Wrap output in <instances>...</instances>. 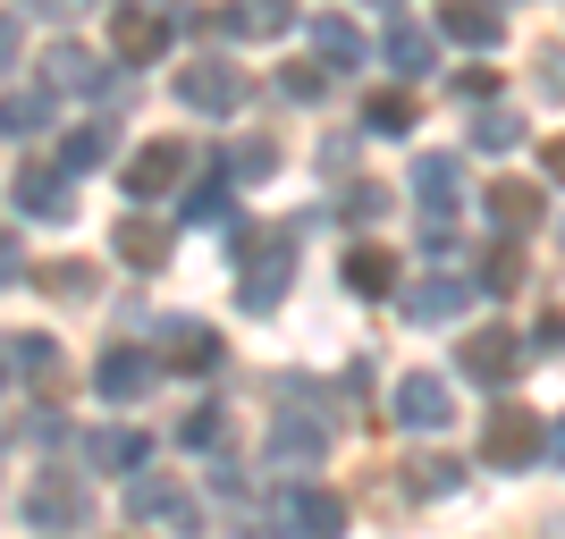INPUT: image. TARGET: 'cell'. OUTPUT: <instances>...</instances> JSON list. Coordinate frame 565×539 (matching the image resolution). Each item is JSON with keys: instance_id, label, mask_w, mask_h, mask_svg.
I'll use <instances>...</instances> for the list:
<instances>
[{"instance_id": "6da1fadb", "label": "cell", "mask_w": 565, "mask_h": 539, "mask_svg": "<svg viewBox=\"0 0 565 539\" xmlns=\"http://www.w3.org/2000/svg\"><path fill=\"white\" fill-rule=\"evenodd\" d=\"M330 430H338V413L312 397L305 379H287V388H279V413H270V464H287V472L321 464V455H330Z\"/></svg>"}, {"instance_id": "7a4b0ae2", "label": "cell", "mask_w": 565, "mask_h": 539, "mask_svg": "<svg viewBox=\"0 0 565 539\" xmlns=\"http://www.w3.org/2000/svg\"><path fill=\"white\" fill-rule=\"evenodd\" d=\"M236 304L245 312H270L287 295V279H296V236H245L236 228Z\"/></svg>"}, {"instance_id": "3957f363", "label": "cell", "mask_w": 565, "mask_h": 539, "mask_svg": "<svg viewBox=\"0 0 565 539\" xmlns=\"http://www.w3.org/2000/svg\"><path fill=\"white\" fill-rule=\"evenodd\" d=\"M456 186H465V161H456V152H423V161H414V203H423V245L430 254L456 245Z\"/></svg>"}, {"instance_id": "277c9868", "label": "cell", "mask_w": 565, "mask_h": 539, "mask_svg": "<svg viewBox=\"0 0 565 539\" xmlns=\"http://www.w3.org/2000/svg\"><path fill=\"white\" fill-rule=\"evenodd\" d=\"M245 94H254V76L236 68V60H186V68H178V101H186L194 118L245 110Z\"/></svg>"}, {"instance_id": "5b68a950", "label": "cell", "mask_w": 565, "mask_h": 539, "mask_svg": "<svg viewBox=\"0 0 565 539\" xmlns=\"http://www.w3.org/2000/svg\"><path fill=\"white\" fill-rule=\"evenodd\" d=\"M548 446V430L523 413V405H498L490 413V430H481V464H498V472H523L532 455Z\"/></svg>"}, {"instance_id": "8992f818", "label": "cell", "mask_w": 565, "mask_h": 539, "mask_svg": "<svg viewBox=\"0 0 565 539\" xmlns=\"http://www.w3.org/2000/svg\"><path fill=\"white\" fill-rule=\"evenodd\" d=\"M186 515H194V489L178 472H152V464L127 472V522H186Z\"/></svg>"}, {"instance_id": "52a82bcc", "label": "cell", "mask_w": 565, "mask_h": 539, "mask_svg": "<svg viewBox=\"0 0 565 539\" xmlns=\"http://www.w3.org/2000/svg\"><path fill=\"white\" fill-rule=\"evenodd\" d=\"M85 515H94V497H85L76 472H43V481L25 489V522H34V531H76Z\"/></svg>"}, {"instance_id": "ba28073f", "label": "cell", "mask_w": 565, "mask_h": 539, "mask_svg": "<svg viewBox=\"0 0 565 539\" xmlns=\"http://www.w3.org/2000/svg\"><path fill=\"white\" fill-rule=\"evenodd\" d=\"M523 328H465V379H481V388H507V379L523 371Z\"/></svg>"}, {"instance_id": "9c48e42d", "label": "cell", "mask_w": 565, "mask_h": 539, "mask_svg": "<svg viewBox=\"0 0 565 539\" xmlns=\"http://www.w3.org/2000/svg\"><path fill=\"white\" fill-rule=\"evenodd\" d=\"M262 522L312 539V531H347V506H338L330 489H279V497H262Z\"/></svg>"}, {"instance_id": "30bf717a", "label": "cell", "mask_w": 565, "mask_h": 539, "mask_svg": "<svg viewBox=\"0 0 565 539\" xmlns=\"http://www.w3.org/2000/svg\"><path fill=\"white\" fill-rule=\"evenodd\" d=\"M186 143L178 136H161V143H143L136 161H127V177H118V186H127V203H152V194H178V177H186Z\"/></svg>"}, {"instance_id": "8fae6325", "label": "cell", "mask_w": 565, "mask_h": 539, "mask_svg": "<svg viewBox=\"0 0 565 539\" xmlns=\"http://www.w3.org/2000/svg\"><path fill=\"white\" fill-rule=\"evenodd\" d=\"M152 354H161L169 371H212V363H220V328L194 321V312H169L161 337H152Z\"/></svg>"}, {"instance_id": "7c38bea8", "label": "cell", "mask_w": 565, "mask_h": 539, "mask_svg": "<svg viewBox=\"0 0 565 539\" xmlns=\"http://www.w3.org/2000/svg\"><path fill=\"white\" fill-rule=\"evenodd\" d=\"M388 413H397L405 430H448L456 397H448V379H439V371H405L397 388H388Z\"/></svg>"}, {"instance_id": "4fadbf2b", "label": "cell", "mask_w": 565, "mask_h": 539, "mask_svg": "<svg viewBox=\"0 0 565 539\" xmlns=\"http://www.w3.org/2000/svg\"><path fill=\"white\" fill-rule=\"evenodd\" d=\"M110 43H118L127 68H143V60H161V51H169V18H161V9H143V0H118V9H110Z\"/></svg>"}, {"instance_id": "5bb4252c", "label": "cell", "mask_w": 565, "mask_h": 539, "mask_svg": "<svg viewBox=\"0 0 565 539\" xmlns=\"http://www.w3.org/2000/svg\"><path fill=\"white\" fill-rule=\"evenodd\" d=\"M472 287H481V279H414V287H397V312H405V321H423V328L465 321Z\"/></svg>"}, {"instance_id": "9a60e30c", "label": "cell", "mask_w": 565, "mask_h": 539, "mask_svg": "<svg viewBox=\"0 0 565 539\" xmlns=\"http://www.w3.org/2000/svg\"><path fill=\"white\" fill-rule=\"evenodd\" d=\"M481 212H490V228L498 236H532L548 219V203H541V186H523V177H498V186H481Z\"/></svg>"}, {"instance_id": "2e32d148", "label": "cell", "mask_w": 565, "mask_h": 539, "mask_svg": "<svg viewBox=\"0 0 565 539\" xmlns=\"http://www.w3.org/2000/svg\"><path fill=\"white\" fill-rule=\"evenodd\" d=\"M68 177H76L68 161H25V169H18V203H25L34 219H68V212H76Z\"/></svg>"}, {"instance_id": "e0dca14e", "label": "cell", "mask_w": 565, "mask_h": 539, "mask_svg": "<svg viewBox=\"0 0 565 539\" xmlns=\"http://www.w3.org/2000/svg\"><path fill=\"white\" fill-rule=\"evenodd\" d=\"M152 371H161V354H143V346H102L94 388H102L110 405H127V397H143V388H152Z\"/></svg>"}, {"instance_id": "ac0fdd59", "label": "cell", "mask_w": 565, "mask_h": 539, "mask_svg": "<svg viewBox=\"0 0 565 539\" xmlns=\"http://www.w3.org/2000/svg\"><path fill=\"white\" fill-rule=\"evenodd\" d=\"M110 76H118V68H102L85 43H51V51H43V85H51V94H102Z\"/></svg>"}, {"instance_id": "d6986e66", "label": "cell", "mask_w": 565, "mask_h": 539, "mask_svg": "<svg viewBox=\"0 0 565 539\" xmlns=\"http://www.w3.org/2000/svg\"><path fill=\"white\" fill-rule=\"evenodd\" d=\"M143 455H152V439H143L136 422H102V430H85V464H94V472H118V481H127Z\"/></svg>"}, {"instance_id": "ffe728a7", "label": "cell", "mask_w": 565, "mask_h": 539, "mask_svg": "<svg viewBox=\"0 0 565 539\" xmlns=\"http://www.w3.org/2000/svg\"><path fill=\"white\" fill-rule=\"evenodd\" d=\"M118 261H127V270H169V228L161 219H143V212H118Z\"/></svg>"}, {"instance_id": "44dd1931", "label": "cell", "mask_w": 565, "mask_h": 539, "mask_svg": "<svg viewBox=\"0 0 565 539\" xmlns=\"http://www.w3.org/2000/svg\"><path fill=\"white\" fill-rule=\"evenodd\" d=\"M347 287L354 295H363V304H388V295H397V254H388V245H354L347 254Z\"/></svg>"}, {"instance_id": "7402d4cb", "label": "cell", "mask_w": 565, "mask_h": 539, "mask_svg": "<svg viewBox=\"0 0 565 539\" xmlns=\"http://www.w3.org/2000/svg\"><path fill=\"white\" fill-rule=\"evenodd\" d=\"M439 34H456V43H472V51H490L498 34H507V18H498L490 0H448V9H439Z\"/></svg>"}, {"instance_id": "603a6c76", "label": "cell", "mask_w": 565, "mask_h": 539, "mask_svg": "<svg viewBox=\"0 0 565 539\" xmlns=\"http://www.w3.org/2000/svg\"><path fill=\"white\" fill-rule=\"evenodd\" d=\"M296 25V0H228V34H287Z\"/></svg>"}, {"instance_id": "cb8c5ba5", "label": "cell", "mask_w": 565, "mask_h": 539, "mask_svg": "<svg viewBox=\"0 0 565 539\" xmlns=\"http://www.w3.org/2000/svg\"><path fill=\"white\" fill-rule=\"evenodd\" d=\"M18 371L34 379L43 397H60V379H68V371H60V346H51L43 328H18Z\"/></svg>"}, {"instance_id": "d4e9b609", "label": "cell", "mask_w": 565, "mask_h": 539, "mask_svg": "<svg viewBox=\"0 0 565 539\" xmlns=\"http://www.w3.org/2000/svg\"><path fill=\"white\" fill-rule=\"evenodd\" d=\"M312 51H321L338 76L363 68V25H354V18H321V25H312Z\"/></svg>"}, {"instance_id": "484cf974", "label": "cell", "mask_w": 565, "mask_h": 539, "mask_svg": "<svg viewBox=\"0 0 565 539\" xmlns=\"http://www.w3.org/2000/svg\"><path fill=\"white\" fill-rule=\"evenodd\" d=\"M228 186H236V177H203V186H186V194H178V219H186V228H228Z\"/></svg>"}, {"instance_id": "4316f807", "label": "cell", "mask_w": 565, "mask_h": 539, "mask_svg": "<svg viewBox=\"0 0 565 539\" xmlns=\"http://www.w3.org/2000/svg\"><path fill=\"white\" fill-rule=\"evenodd\" d=\"M472 279L490 287V295H515V287H523V236H498L490 254H481V270H472Z\"/></svg>"}, {"instance_id": "83f0119b", "label": "cell", "mask_w": 565, "mask_h": 539, "mask_svg": "<svg viewBox=\"0 0 565 539\" xmlns=\"http://www.w3.org/2000/svg\"><path fill=\"white\" fill-rule=\"evenodd\" d=\"M51 118H60V110H51V85H43V94H9V101H0V136H25V143H34Z\"/></svg>"}, {"instance_id": "f1b7e54d", "label": "cell", "mask_w": 565, "mask_h": 539, "mask_svg": "<svg viewBox=\"0 0 565 539\" xmlns=\"http://www.w3.org/2000/svg\"><path fill=\"white\" fill-rule=\"evenodd\" d=\"M380 60H388L397 76H430V34H423V25H388Z\"/></svg>"}, {"instance_id": "f546056e", "label": "cell", "mask_w": 565, "mask_h": 539, "mask_svg": "<svg viewBox=\"0 0 565 539\" xmlns=\"http://www.w3.org/2000/svg\"><path fill=\"white\" fill-rule=\"evenodd\" d=\"M25 287H43L51 304H76V295H94V270H85V261H43Z\"/></svg>"}, {"instance_id": "4dcf8cb0", "label": "cell", "mask_w": 565, "mask_h": 539, "mask_svg": "<svg viewBox=\"0 0 565 539\" xmlns=\"http://www.w3.org/2000/svg\"><path fill=\"white\" fill-rule=\"evenodd\" d=\"M515 143H523V118L481 101V118H472V152H515Z\"/></svg>"}, {"instance_id": "1f68e13d", "label": "cell", "mask_w": 565, "mask_h": 539, "mask_svg": "<svg viewBox=\"0 0 565 539\" xmlns=\"http://www.w3.org/2000/svg\"><path fill=\"white\" fill-rule=\"evenodd\" d=\"M270 169H279V143H270V136H245V143L228 152V177H236V186H262Z\"/></svg>"}, {"instance_id": "d6a6232c", "label": "cell", "mask_w": 565, "mask_h": 539, "mask_svg": "<svg viewBox=\"0 0 565 539\" xmlns=\"http://www.w3.org/2000/svg\"><path fill=\"white\" fill-rule=\"evenodd\" d=\"M414 127V94H372L363 101V136H405Z\"/></svg>"}, {"instance_id": "836d02e7", "label": "cell", "mask_w": 565, "mask_h": 539, "mask_svg": "<svg viewBox=\"0 0 565 539\" xmlns=\"http://www.w3.org/2000/svg\"><path fill=\"white\" fill-rule=\"evenodd\" d=\"M110 143H118V127H76V136L60 143V161H68V169H102V161H110Z\"/></svg>"}, {"instance_id": "e575fe53", "label": "cell", "mask_w": 565, "mask_h": 539, "mask_svg": "<svg viewBox=\"0 0 565 539\" xmlns=\"http://www.w3.org/2000/svg\"><path fill=\"white\" fill-rule=\"evenodd\" d=\"M388 203H397L388 186H347V194H338V219H347V228H372Z\"/></svg>"}, {"instance_id": "d590c367", "label": "cell", "mask_w": 565, "mask_h": 539, "mask_svg": "<svg viewBox=\"0 0 565 539\" xmlns=\"http://www.w3.org/2000/svg\"><path fill=\"white\" fill-rule=\"evenodd\" d=\"M456 481H465V464H456V455H414V497H448Z\"/></svg>"}, {"instance_id": "8d00e7d4", "label": "cell", "mask_w": 565, "mask_h": 539, "mask_svg": "<svg viewBox=\"0 0 565 539\" xmlns=\"http://www.w3.org/2000/svg\"><path fill=\"white\" fill-rule=\"evenodd\" d=\"M330 76H338L330 60H305V68H287L279 85H287V94H296V101H321V94H330Z\"/></svg>"}, {"instance_id": "74e56055", "label": "cell", "mask_w": 565, "mask_h": 539, "mask_svg": "<svg viewBox=\"0 0 565 539\" xmlns=\"http://www.w3.org/2000/svg\"><path fill=\"white\" fill-rule=\"evenodd\" d=\"M532 60H541V94H548V101H565V43H541Z\"/></svg>"}, {"instance_id": "f35d334b", "label": "cell", "mask_w": 565, "mask_h": 539, "mask_svg": "<svg viewBox=\"0 0 565 539\" xmlns=\"http://www.w3.org/2000/svg\"><path fill=\"white\" fill-rule=\"evenodd\" d=\"M34 270H25V254H18V236H0V287H25Z\"/></svg>"}, {"instance_id": "ab89813d", "label": "cell", "mask_w": 565, "mask_h": 539, "mask_svg": "<svg viewBox=\"0 0 565 539\" xmlns=\"http://www.w3.org/2000/svg\"><path fill=\"white\" fill-rule=\"evenodd\" d=\"M490 94H498L490 68H465V76H456V101H490Z\"/></svg>"}, {"instance_id": "60d3db41", "label": "cell", "mask_w": 565, "mask_h": 539, "mask_svg": "<svg viewBox=\"0 0 565 539\" xmlns=\"http://www.w3.org/2000/svg\"><path fill=\"white\" fill-rule=\"evenodd\" d=\"M178 439H186V446H212V439H220V413H212V405H203V413H186V430H178Z\"/></svg>"}, {"instance_id": "b9f144b4", "label": "cell", "mask_w": 565, "mask_h": 539, "mask_svg": "<svg viewBox=\"0 0 565 539\" xmlns=\"http://www.w3.org/2000/svg\"><path fill=\"white\" fill-rule=\"evenodd\" d=\"M18 43H25V25H18V18H0V68H18Z\"/></svg>"}, {"instance_id": "7bdbcfd3", "label": "cell", "mask_w": 565, "mask_h": 539, "mask_svg": "<svg viewBox=\"0 0 565 539\" xmlns=\"http://www.w3.org/2000/svg\"><path fill=\"white\" fill-rule=\"evenodd\" d=\"M541 177H557V186H565V136L541 143Z\"/></svg>"}, {"instance_id": "ee69618b", "label": "cell", "mask_w": 565, "mask_h": 539, "mask_svg": "<svg viewBox=\"0 0 565 539\" xmlns=\"http://www.w3.org/2000/svg\"><path fill=\"white\" fill-rule=\"evenodd\" d=\"M34 9H43V18H85L94 0H34Z\"/></svg>"}, {"instance_id": "f6af8a7d", "label": "cell", "mask_w": 565, "mask_h": 539, "mask_svg": "<svg viewBox=\"0 0 565 539\" xmlns=\"http://www.w3.org/2000/svg\"><path fill=\"white\" fill-rule=\"evenodd\" d=\"M9 379H18V337H0V397H9Z\"/></svg>"}, {"instance_id": "bcb514c9", "label": "cell", "mask_w": 565, "mask_h": 539, "mask_svg": "<svg viewBox=\"0 0 565 539\" xmlns=\"http://www.w3.org/2000/svg\"><path fill=\"white\" fill-rule=\"evenodd\" d=\"M541 346H557V354H565V321H541Z\"/></svg>"}, {"instance_id": "7dc6e473", "label": "cell", "mask_w": 565, "mask_h": 539, "mask_svg": "<svg viewBox=\"0 0 565 539\" xmlns=\"http://www.w3.org/2000/svg\"><path fill=\"white\" fill-rule=\"evenodd\" d=\"M548 455H557V464H565V422H557V430H548Z\"/></svg>"}, {"instance_id": "c3c4849f", "label": "cell", "mask_w": 565, "mask_h": 539, "mask_svg": "<svg viewBox=\"0 0 565 539\" xmlns=\"http://www.w3.org/2000/svg\"><path fill=\"white\" fill-rule=\"evenodd\" d=\"M372 9H397V0H372Z\"/></svg>"}, {"instance_id": "681fc988", "label": "cell", "mask_w": 565, "mask_h": 539, "mask_svg": "<svg viewBox=\"0 0 565 539\" xmlns=\"http://www.w3.org/2000/svg\"><path fill=\"white\" fill-rule=\"evenodd\" d=\"M0 446H9V439H0Z\"/></svg>"}]
</instances>
